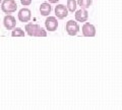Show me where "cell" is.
I'll use <instances>...</instances> for the list:
<instances>
[{
	"label": "cell",
	"mask_w": 122,
	"mask_h": 110,
	"mask_svg": "<svg viewBox=\"0 0 122 110\" xmlns=\"http://www.w3.org/2000/svg\"><path fill=\"white\" fill-rule=\"evenodd\" d=\"M26 34L29 36H34V37H46L47 36V33L44 29H42L39 25L36 24H28L25 26Z\"/></svg>",
	"instance_id": "obj_1"
},
{
	"label": "cell",
	"mask_w": 122,
	"mask_h": 110,
	"mask_svg": "<svg viewBox=\"0 0 122 110\" xmlns=\"http://www.w3.org/2000/svg\"><path fill=\"white\" fill-rule=\"evenodd\" d=\"M17 8V4L14 0H4L1 4V9L3 12H5L7 14L14 12Z\"/></svg>",
	"instance_id": "obj_2"
},
{
	"label": "cell",
	"mask_w": 122,
	"mask_h": 110,
	"mask_svg": "<svg viewBox=\"0 0 122 110\" xmlns=\"http://www.w3.org/2000/svg\"><path fill=\"white\" fill-rule=\"evenodd\" d=\"M65 30L68 35L70 36H75L76 34L78 33L79 31V26L76 21H68L66 22V26H65Z\"/></svg>",
	"instance_id": "obj_3"
},
{
	"label": "cell",
	"mask_w": 122,
	"mask_h": 110,
	"mask_svg": "<svg viewBox=\"0 0 122 110\" xmlns=\"http://www.w3.org/2000/svg\"><path fill=\"white\" fill-rule=\"evenodd\" d=\"M82 35L86 37H94L96 35V28L94 25L90 24V22H86L82 26Z\"/></svg>",
	"instance_id": "obj_4"
},
{
	"label": "cell",
	"mask_w": 122,
	"mask_h": 110,
	"mask_svg": "<svg viewBox=\"0 0 122 110\" xmlns=\"http://www.w3.org/2000/svg\"><path fill=\"white\" fill-rule=\"evenodd\" d=\"M46 25V29L50 32H54L58 28V21H57L55 16H49L47 17V20L45 21Z\"/></svg>",
	"instance_id": "obj_5"
},
{
	"label": "cell",
	"mask_w": 122,
	"mask_h": 110,
	"mask_svg": "<svg viewBox=\"0 0 122 110\" xmlns=\"http://www.w3.org/2000/svg\"><path fill=\"white\" fill-rule=\"evenodd\" d=\"M55 14L58 18L63 20L64 17L68 16V8L63 4H58L55 7Z\"/></svg>",
	"instance_id": "obj_6"
},
{
	"label": "cell",
	"mask_w": 122,
	"mask_h": 110,
	"mask_svg": "<svg viewBox=\"0 0 122 110\" xmlns=\"http://www.w3.org/2000/svg\"><path fill=\"white\" fill-rule=\"evenodd\" d=\"M32 17V12L29 8H22L18 12V20L21 22H28Z\"/></svg>",
	"instance_id": "obj_7"
},
{
	"label": "cell",
	"mask_w": 122,
	"mask_h": 110,
	"mask_svg": "<svg viewBox=\"0 0 122 110\" xmlns=\"http://www.w3.org/2000/svg\"><path fill=\"white\" fill-rule=\"evenodd\" d=\"M3 25L7 30H12L15 28V25H16V21H15L14 16H10V14H7L3 20Z\"/></svg>",
	"instance_id": "obj_8"
},
{
	"label": "cell",
	"mask_w": 122,
	"mask_h": 110,
	"mask_svg": "<svg viewBox=\"0 0 122 110\" xmlns=\"http://www.w3.org/2000/svg\"><path fill=\"white\" fill-rule=\"evenodd\" d=\"M75 20L79 21V22H85L87 17H89V13H87V11L86 10V8H81L79 10H77L75 12Z\"/></svg>",
	"instance_id": "obj_9"
},
{
	"label": "cell",
	"mask_w": 122,
	"mask_h": 110,
	"mask_svg": "<svg viewBox=\"0 0 122 110\" xmlns=\"http://www.w3.org/2000/svg\"><path fill=\"white\" fill-rule=\"evenodd\" d=\"M51 9H52L51 5L49 4V3H47V2L42 3L41 6H40V12H41L42 16H49L50 12H51Z\"/></svg>",
	"instance_id": "obj_10"
},
{
	"label": "cell",
	"mask_w": 122,
	"mask_h": 110,
	"mask_svg": "<svg viewBox=\"0 0 122 110\" xmlns=\"http://www.w3.org/2000/svg\"><path fill=\"white\" fill-rule=\"evenodd\" d=\"M76 6H77V1L75 0H67V8L70 11H75L76 10Z\"/></svg>",
	"instance_id": "obj_11"
},
{
	"label": "cell",
	"mask_w": 122,
	"mask_h": 110,
	"mask_svg": "<svg viewBox=\"0 0 122 110\" xmlns=\"http://www.w3.org/2000/svg\"><path fill=\"white\" fill-rule=\"evenodd\" d=\"M77 4L81 7V8H89L92 5V0H77Z\"/></svg>",
	"instance_id": "obj_12"
},
{
	"label": "cell",
	"mask_w": 122,
	"mask_h": 110,
	"mask_svg": "<svg viewBox=\"0 0 122 110\" xmlns=\"http://www.w3.org/2000/svg\"><path fill=\"white\" fill-rule=\"evenodd\" d=\"M11 36L12 37H25V32L22 31L20 28H16V29H14L12 31Z\"/></svg>",
	"instance_id": "obj_13"
},
{
	"label": "cell",
	"mask_w": 122,
	"mask_h": 110,
	"mask_svg": "<svg viewBox=\"0 0 122 110\" xmlns=\"http://www.w3.org/2000/svg\"><path fill=\"white\" fill-rule=\"evenodd\" d=\"M20 2H21L22 5L28 6V5H30V3H32V0H20Z\"/></svg>",
	"instance_id": "obj_14"
},
{
	"label": "cell",
	"mask_w": 122,
	"mask_h": 110,
	"mask_svg": "<svg viewBox=\"0 0 122 110\" xmlns=\"http://www.w3.org/2000/svg\"><path fill=\"white\" fill-rule=\"evenodd\" d=\"M48 1L50 2V3H57V2L59 1V0H48Z\"/></svg>",
	"instance_id": "obj_15"
},
{
	"label": "cell",
	"mask_w": 122,
	"mask_h": 110,
	"mask_svg": "<svg viewBox=\"0 0 122 110\" xmlns=\"http://www.w3.org/2000/svg\"><path fill=\"white\" fill-rule=\"evenodd\" d=\"M0 2H1V0H0Z\"/></svg>",
	"instance_id": "obj_16"
}]
</instances>
